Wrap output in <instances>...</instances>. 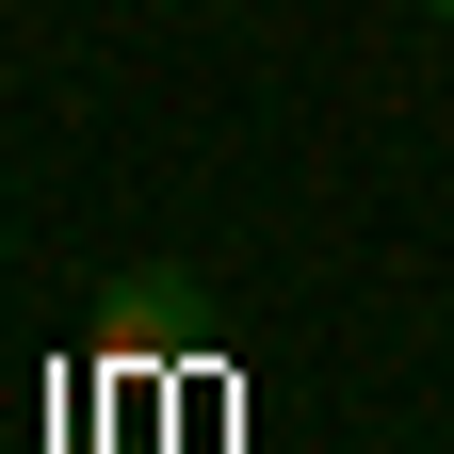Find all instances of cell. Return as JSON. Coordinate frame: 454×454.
<instances>
[{
  "label": "cell",
  "instance_id": "6da1fadb",
  "mask_svg": "<svg viewBox=\"0 0 454 454\" xmlns=\"http://www.w3.org/2000/svg\"><path fill=\"white\" fill-rule=\"evenodd\" d=\"M422 17H438V33H454V0H422Z\"/></svg>",
  "mask_w": 454,
  "mask_h": 454
}]
</instances>
